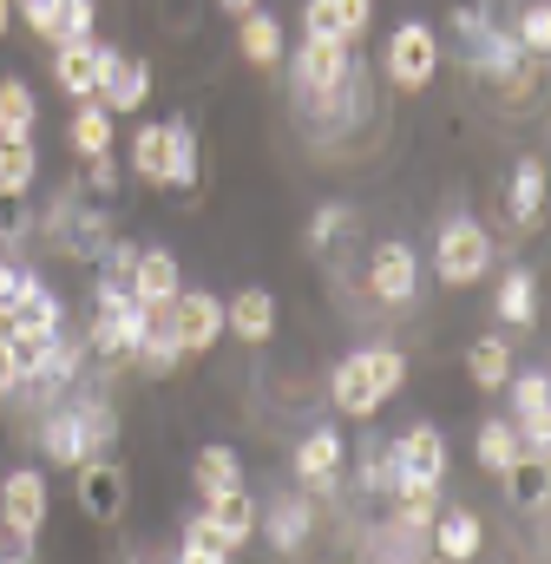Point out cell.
<instances>
[{
    "mask_svg": "<svg viewBox=\"0 0 551 564\" xmlns=\"http://www.w3.org/2000/svg\"><path fill=\"white\" fill-rule=\"evenodd\" d=\"M53 86L79 106V99H93V86H99V59H93V40L86 46H53Z\"/></svg>",
    "mask_w": 551,
    "mask_h": 564,
    "instance_id": "30",
    "label": "cell"
},
{
    "mask_svg": "<svg viewBox=\"0 0 551 564\" xmlns=\"http://www.w3.org/2000/svg\"><path fill=\"white\" fill-rule=\"evenodd\" d=\"M493 315H499L506 328H532V322H539V276H532V270H506L499 295H493Z\"/></svg>",
    "mask_w": 551,
    "mask_h": 564,
    "instance_id": "29",
    "label": "cell"
},
{
    "mask_svg": "<svg viewBox=\"0 0 551 564\" xmlns=\"http://www.w3.org/2000/svg\"><path fill=\"white\" fill-rule=\"evenodd\" d=\"M191 486H197L204 499L237 492V486H244V459H237V446H224V440L197 446V459H191Z\"/></svg>",
    "mask_w": 551,
    "mask_h": 564,
    "instance_id": "26",
    "label": "cell"
},
{
    "mask_svg": "<svg viewBox=\"0 0 551 564\" xmlns=\"http://www.w3.org/2000/svg\"><path fill=\"white\" fill-rule=\"evenodd\" d=\"M257 532L270 539V552H302L309 545V532H315V506L309 499H295V492H276L270 512H257Z\"/></svg>",
    "mask_w": 551,
    "mask_h": 564,
    "instance_id": "16",
    "label": "cell"
},
{
    "mask_svg": "<svg viewBox=\"0 0 551 564\" xmlns=\"http://www.w3.org/2000/svg\"><path fill=\"white\" fill-rule=\"evenodd\" d=\"M499 257H493V230L479 224V217H446L440 230H433V276L446 282V289H473V282H486Z\"/></svg>",
    "mask_w": 551,
    "mask_h": 564,
    "instance_id": "3",
    "label": "cell"
},
{
    "mask_svg": "<svg viewBox=\"0 0 551 564\" xmlns=\"http://www.w3.org/2000/svg\"><path fill=\"white\" fill-rule=\"evenodd\" d=\"M401 388H408V355L388 348V341L355 348V355L335 361V375H328V401H335V414H348V421H375Z\"/></svg>",
    "mask_w": 551,
    "mask_h": 564,
    "instance_id": "1",
    "label": "cell"
},
{
    "mask_svg": "<svg viewBox=\"0 0 551 564\" xmlns=\"http://www.w3.org/2000/svg\"><path fill=\"white\" fill-rule=\"evenodd\" d=\"M224 13H250V7H263V0H217Z\"/></svg>",
    "mask_w": 551,
    "mask_h": 564,
    "instance_id": "44",
    "label": "cell"
},
{
    "mask_svg": "<svg viewBox=\"0 0 551 564\" xmlns=\"http://www.w3.org/2000/svg\"><path fill=\"white\" fill-rule=\"evenodd\" d=\"M33 230V217H26V197L20 191H0V243H20Z\"/></svg>",
    "mask_w": 551,
    "mask_h": 564,
    "instance_id": "40",
    "label": "cell"
},
{
    "mask_svg": "<svg viewBox=\"0 0 551 564\" xmlns=\"http://www.w3.org/2000/svg\"><path fill=\"white\" fill-rule=\"evenodd\" d=\"M112 126H119V119H112L99 99H79V112H73V126H66V144H73L79 158H106V151L119 144Z\"/></svg>",
    "mask_w": 551,
    "mask_h": 564,
    "instance_id": "28",
    "label": "cell"
},
{
    "mask_svg": "<svg viewBox=\"0 0 551 564\" xmlns=\"http://www.w3.org/2000/svg\"><path fill=\"white\" fill-rule=\"evenodd\" d=\"M512 40H519V53H526V59H545V53H551V13H545V0H532V7L519 13V33H512Z\"/></svg>",
    "mask_w": 551,
    "mask_h": 564,
    "instance_id": "38",
    "label": "cell"
},
{
    "mask_svg": "<svg viewBox=\"0 0 551 564\" xmlns=\"http://www.w3.org/2000/svg\"><path fill=\"white\" fill-rule=\"evenodd\" d=\"M112 440H119L112 408H60V414L40 421V453H46L53 466H86V459H99Z\"/></svg>",
    "mask_w": 551,
    "mask_h": 564,
    "instance_id": "2",
    "label": "cell"
},
{
    "mask_svg": "<svg viewBox=\"0 0 551 564\" xmlns=\"http://www.w3.org/2000/svg\"><path fill=\"white\" fill-rule=\"evenodd\" d=\"M342 433L322 421V426H309L302 440H295V486L309 492V499H322V492H335V479H342Z\"/></svg>",
    "mask_w": 551,
    "mask_h": 564,
    "instance_id": "12",
    "label": "cell"
},
{
    "mask_svg": "<svg viewBox=\"0 0 551 564\" xmlns=\"http://www.w3.org/2000/svg\"><path fill=\"white\" fill-rule=\"evenodd\" d=\"M368 20H375V0H309V7H302V33L342 40V46H361Z\"/></svg>",
    "mask_w": 551,
    "mask_h": 564,
    "instance_id": "15",
    "label": "cell"
},
{
    "mask_svg": "<svg viewBox=\"0 0 551 564\" xmlns=\"http://www.w3.org/2000/svg\"><path fill=\"white\" fill-rule=\"evenodd\" d=\"M512 217L519 224L545 217V158H519V171H512Z\"/></svg>",
    "mask_w": 551,
    "mask_h": 564,
    "instance_id": "31",
    "label": "cell"
},
{
    "mask_svg": "<svg viewBox=\"0 0 551 564\" xmlns=\"http://www.w3.org/2000/svg\"><path fill=\"white\" fill-rule=\"evenodd\" d=\"M348 66H355V46H342V40H315V33H302V46H295V73H289V86H295L302 99H322V93H335V86L348 79Z\"/></svg>",
    "mask_w": 551,
    "mask_h": 564,
    "instance_id": "10",
    "label": "cell"
},
{
    "mask_svg": "<svg viewBox=\"0 0 551 564\" xmlns=\"http://www.w3.org/2000/svg\"><path fill=\"white\" fill-rule=\"evenodd\" d=\"M426 545H433V558H446V564H473L486 552V525L466 506H440L433 525H426Z\"/></svg>",
    "mask_w": 551,
    "mask_h": 564,
    "instance_id": "14",
    "label": "cell"
},
{
    "mask_svg": "<svg viewBox=\"0 0 551 564\" xmlns=\"http://www.w3.org/2000/svg\"><path fill=\"white\" fill-rule=\"evenodd\" d=\"M237 53H244V66H257V73H276V66H282L289 33H282V20H276L270 7L237 13Z\"/></svg>",
    "mask_w": 551,
    "mask_h": 564,
    "instance_id": "17",
    "label": "cell"
},
{
    "mask_svg": "<svg viewBox=\"0 0 551 564\" xmlns=\"http://www.w3.org/2000/svg\"><path fill=\"white\" fill-rule=\"evenodd\" d=\"M138 302H177V289H184V270H177V257L164 250V243H151V250H132V270H126Z\"/></svg>",
    "mask_w": 551,
    "mask_h": 564,
    "instance_id": "20",
    "label": "cell"
},
{
    "mask_svg": "<svg viewBox=\"0 0 551 564\" xmlns=\"http://www.w3.org/2000/svg\"><path fill=\"white\" fill-rule=\"evenodd\" d=\"M46 519H53V486H46V473L13 466V473L0 479V525H7V539H13V545H33Z\"/></svg>",
    "mask_w": 551,
    "mask_h": 564,
    "instance_id": "6",
    "label": "cell"
},
{
    "mask_svg": "<svg viewBox=\"0 0 551 564\" xmlns=\"http://www.w3.org/2000/svg\"><path fill=\"white\" fill-rule=\"evenodd\" d=\"M512 368H519V355H512L506 328H493V335H479V341L466 348V375H473V388H479V394H506Z\"/></svg>",
    "mask_w": 551,
    "mask_h": 564,
    "instance_id": "21",
    "label": "cell"
},
{
    "mask_svg": "<svg viewBox=\"0 0 551 564\" xmlns=\"http://www.w3.org/2000/svg\"><path fill=\"white\" fill-rule=\"evenodd\" d=\"M381 73H388V86H401V93H426L433 73H440V33H433L426 20H401V26L388 33Z\"/></svg>",
    "mask_w": 551,
    "mask_h": 564,
    "instance_id": "5",
    "label": "cell"
},
{
    "mask_svg": "<svg viewBox=\"0 0 551 564\" xmlns=\"http://www.w3.org/2000/svg\"><path fill=\"white\" fill-rule=\"evenodd\" d=\"M7 26H13V0H0V33H7Z\"/></svg>",
    "mask_w": 551,
    "mask_h": 564,
    "instance_id": "45",
    "label": "cell"
},
{
    "mask_svg": "<svg viewBox=\"0 0 551 564\" xmlns=\"http://www.w3.org/2000/svg\"><path fill=\"white\" fill-rule=\"evenodd\" d=\"M368 295L381 308H413V295H420V257L401 237L375 243V257H368Z\"/></svg>",
    "mask_w": 551,
    "mask_h": 564,
    "instance_id": "9",
    "label": "cell"
},
{
    "mask_svg": "<svg viewBox=\"0 0 551 564\" xmlns=\"http://www.w3.org/2000/svg\"><path fill=\"white\" fill-rule=\"evenodd\" d=\"M257 512H263V506H257V499H250L244 486H237V492H217V499L204 506V519L217 525V539H224L230 552H244V545L257 539Z\"/></svg>",
    "mask_w": 551,
    "mask_h": 564,
    "instance_id": "24",
    "label": "cell"
},
{
    "mask_svg": "<svg viewBox=\"0 0 551 564\" xmlns=\"http://www.w3.org/2000/svg\"><path fill=\"white\" fill-rule=\"evenodd\" d=\"M86 184H93L99 197H112V191H119V158H112V151H106V158H86Z\"/></svg>",
    "mask_w": 551,
    "mask_h": 564,
    "instance_id": "41",
    "label": "cell"
},
{
    "mask_svg": "<svg viewBox=\"0 0 551 564\" xmlns=\"http://www.w3.org/2000/svg\"><path fill=\"white\" fill-rule=\"evenodd\" d=\"M388 453H395V492H433L446 479V433L433 421H413Z\"/></svg>",
    "mask_w": 551,
    "mask_h": 564,
    "instance_id": "7",
    "label": "cell"
},
{
    "mask_svg": "<svg viewBox=\"0 0 551 564\" xmlns=\"http://www.w3.org/2000/svg\"><path fill=\"white\" fill-rule=\"evenodd\" d=\"M40 132V99L26 79H0V144H33Z\"/></svg>",
    "mask_w": 551,
    "mask_h": 564,
    "instance_id": "27",
    "label": "cell"
},
{
    "mask_svg": "<svg viewBox=\"0 0 551 564\" xmlns=\"http://www.w3.org/2000/svg\"><path fill=\"white\" fill-rule=\"evenodd\" d=\"M453 46H460V59L473 66V73H486V79H506L512 86V73H519V40H512V26H499L486 7H460L453 13Z\"/></svg>",
    "mask_w": 551,
    "mask_h": 564,
    "instance_id": "4",
    "label": "cell"
},
{
    "mask_svg": "<svg viewBox=\"0 0 551 564\" xmlns=\"http://www.w3.org/2000/svg\"><path fill=\"white\" fill-rule=\"evenodd\" d=\"M93 59H99V86H93V99L119 119V112H138L144 99H151V59H132V53H119V46H106V40H93Z\"/></svg>",
    "mask_w": 551,
    "mask_h": 564,
    "instance_id": "8",
    "label": "cell"
},
{
    "mask_svg": "<svg viewBox=\"0 0 551 564\" xmlns=\"http://www.w3.org/2000/svg\"><path fill=\"white\" fill-rule=\"evenodd\" d=\"M7 394H20V355H13V341L0 335V401Z\"/></svg>",
    "mask_w": 551,
    "mask_h": 564,
    "instance_id": "42",
    "label": "cell"
},
{
    "mask_svg": "<svg viewBox=\"0 0 551 564\" xmlns=\"http://www.w3.org/2000/svg\"><path fill=\"white\" fill-rule=\"evenodd\" d=\"M33 177H40V151L33 144H0V191L33 197Z\"/></svg>",
    "mask_w": 551,
    "mask_h": 564,
    "instance_id": "35",
    "label": "cell"
},
{
    "mask_svg": "<svg viewBox=\"0 0 551 564\" xmlns=\"http://www.w3.org/2000/svg\"><path fill=\"white\" fill-rule=\"evenodd\" d=\"M230 558H237V552H230V545L217 539V525L197 512V519L184 525V539H177V564H230Z\"/></svg>",
    "mask_w": 551,
    "mask_h": 564,
    "instance_id": "32",
    "label": "cell"
},
{
    "mask_svg": "<svg viewBox=\"0 0 551 564\" xmlns=\"http://www.w3.org/2000/svg\"><path fill=\"white\" fill-rule=\"evenodd\" d=\"M473 453H479V473H493V479H506V473L526 459V446H519V426L506 421V414L479 421V433H473Z\"/></svg>",
    "mask_w": 551,
    "mask_h": 564,
    "instance_id": "25",
    "label": "cell"
},
{
    "mask_svg": "<svg viewBox=\"0 0 551 564\" xmlns=\"http://www.w3.org/2000/svg\"><path fill=\"white\" fill-rule=\"evenodd\" d=\"M551 459H532V453H526V459H519V466H512V473H506V486H512V499H519V506H526V512H532V519H539V512H545V499H551Z\"/></svg>",
    "mask_w": 551,
    "mask_h": 564,
    "instance_id": "33",
    "label": "cell"
},
{
    "mask_svg": "<svg viewBox=\"0 0 551 564\" xmlns=\"http://www.w3.org/2000/svg\"><path fill=\"white\" fill-rule=\"evenodd\" d=\"M86 40H93V0H66V7H60L53 46H86Z\"/></svg>",
    "mask_w": 551,
    "mask_h": 564,
    "instance_id": "39",
    "label": "cell"
},
{
    "mask_svg": "<svg viewBox=\"0 0 551 564\" xmlns=\"http://www.w3.org/2000/svg\"><path fill=\"white\" fill-rule=\"evenodd\" d=\"M342 230H355V210H348V204H322V210H315V224H309V250H315V257H328V250L342 243Z\"/></svg>",
    "mask_w": 551,
    "mask_h": 564,
    "instance_id": "37",
    "label": "cell"
},
{
    "mask_svg": "<svg viewBox=\"0 0 551 564\" xmlns=\"http://www.w3.org/2000/svg\"><path fill=\"white\" fill-rule=\"evenodd\" d=\"M7 308H13V322H20V328H40V335H60V328H66V302L53 295V282L33 276V270H26L20 295H13Z\"/></svg>",
    "mask_w": 551,
    "mask_h": 564,
    "instance_id": "22",
    "label": "cell"
},
{
    "mask_svg": "<svg viewBox=\"0 0 551 564\" xmlns=\"http://www.w3.org/2000/svg\"><path fill=\"white\" fill-rule=\"evenodd\" d=\"M355 486H361V492H381V499L395 492V453H388L381 440H368V446H361V466H355Z\"/></svg>",
    "mask_w": 551,
    "mask_h": 564,
    "instance_id": "36",
    "label": "cell"
},
{
    "mask_svg": "<svg viewBox=\"0 0 551 564\" xmlns=\"http://www.w3.org/2000/svg\"><path fill=\"white\" fill-rule=\"evenodd\" d=\"M197 184V132L191 119H164V164H158V191H191Z\"/></svg>",
    "mask_w": 551,
    "mask_h": 564,
    "instance_id": "23",
    "label": "cell"
},
{
    "mask_svg": "<svg viewBox=\"0 0 551 564\" xmlns=\"http://www.w3.org/2000/svg\"><path fill=\"white\" fill-rule=\"evenodd\" d=\"M20 282H26L20 263H0V302H13V295H20Z\"/></svg>",
    "mask_w": 551,
    "mask_h": 564,
    "instance_id": "43",
    "label": "cell"
},
{
    "mask_svg": "<svg viewBox=\"0 0 551 564\" xmlns=\"http://www.w3.org/2000/svg\"><path fill=\"white\" fill-rule=\"evenodd\" d=\"M171 322H177V348H184V355H210V348L224 341V295H210V289H177Z\"/></svg>",
    "mask_w": 551,
    "mask_h": 564,
    "instance_id": "11",
    "label": "cell"
},
{
    "mask_svg": "<svg viewBox=\"0 0 551 564\" xmlns=\"http://www.w3.org/2000/svg\"><path fill=\"white\" fill-rule=\"evenodd\" d=\"M79 361H86V335H53L46 348H40V361L20 375V388H33V394H53V388H66L73 375H79Z\"/></svg>",
    "mask_w": 551,
    "mask_h": 564,
    "instance_id": "19",
    "label": "cell"
},
{
    "mask_svg": "<svg viewBox=\"0 0 551 564\" xmlns=\"http://www.w3.org/2000/svg\"><path fill=\"white\" fill-rule=\"evenodd\" d=\"M224 335H237V341H250V348H263L276 335V295L270 289H237V295H224Z\"/></svg>",
    "mask_w": 551,
    "mask_h": 564,
    "instance_id": "18",
    "label": "cell"
},
{
    "mask_svg": "<svg viewBox=\"0 0 551 564\" xmlns=\"http://www.w3.org/2000/svg\"><path fill=\"white\" fill-rule=\"evenodd\" d=\"M126 158H132L138 184H158V164H164V119H138L132 144H126Z\"/></svg>",
    "mask_w": 551,
    "mask_h": 564,
    "instance_id": "34",
    "label": "cell"
},
{
    "mask_svg": "<svg viewBox=\"0 0 551 564\" xmlns=\"http://www.w3.org/2000/svg\"><path fill=\"white\" fill-rule=\"evenodd\" d=\"M420 564H446V558H420Z\"/></svg>",
    "mask_w": 551,
    "mask_h": 564,
    "instance_id": "46",
    "label": "cell"
},
{
    "mask_svg": "<svg viewBox=\"0 0 551 564\" xmlns=\"http://www.w3.org/2000/svg\"><path fill=\"white\" fill-rule=\"evenodd\" d=\"M79 473V512L93 519V525H119V512H126V473H119V459H86V466H73Z\"/></svg>",
    "mask_w": 551,
    "mask_h": 564,
    "instance_id": "13",
    "label": "cell"
}]
</instances>
